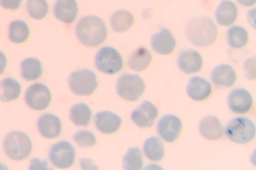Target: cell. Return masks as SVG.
<instances>
[{
	"label": "cell",
	"instance_id": "cell-1",
	"mask_svg": "<svg viewBox=\"0 0 256 170\" xmlns=\"http://www.w3.org/2000/svg\"><path fill=\"white\" fill-rule=\"evenodd\" d=\"M76 36L83 45L94 48L106 41L108 34L106 23L98 16L83 17L76 26Z\"/></svg>",
	"mask_w": 256,
	"mask_h": 170
},
{
	"label": "cell",
	"instance_id": "cell-2",
	"mask_svg": "<svg viewBox=\"0 0 256 170\" xmlns=\"http://www.w3.org/2000/svg\"><path fill=\"white\" fill-rule=\"evenodd\" d=\"M218 27L208 17H196L190 19L186 27V37L194 45L206 47L215 42L218 37Z\"/></svg>",
	"mask_w": 256,
	"mask_h": 170
},
{
	"label": "cell",
	"instance_id": "cell-3",
	"mask_svg": "<svg viewBox=\"0 0 256 170\" xmlns=\"http://www.w3.org/2000/svg\"><path fill=\"white\" fill-rule=\"evenodd\" d=\"M6 155L12 161L20 162L26 159L32 151L30 138L26 133L16 131L8 134L3 142Z\"/></svg>",
	"mask_w": 256,
	"mask_h": 170
},
{
	"label": "cell",
	"instance_id": "cell-4",
	"mask_svg": "<svg viewBox=\"0 0 256 170\" xmlns=\"http://www.w3.org/2000/svg\"><path fill=\"white\" fill-rule=\"evenodd\" d=\"M224 133L234 143H248L256 137V125L246 117H236L228 122Z\"/></svg>",
	"mask_w": 256,
	"mask_h": 170
},
{
	"label": "cell",
	"instance_id": "cell-5",
	"mask_svg": "<svg viewBox=\"0 0 256 170\" xmlns=\"http://www.w3.org/2000/svg\"><path fill=\"white\" fill-rule=\"evenodd\" d=\"M72 93L80 96H90L98 88V78L94 72L82 69L72 72L68 80Z\"/></svg>",
	"mask_w": 256,
	"mask_h": 170
},
{
	"label": "cell",
	"instance_id": "cell-6",
	"mask_svg": "<svg viewBox=\"0 0 256 170\" xmlns=\"http://www.w3.org/2000/svg\"><path fill=\"white\" fill-rule=\"evenodd\" d=\"M146 86L144 80L137 74L124 73L117 81L118 95L128 102H134L142 95Z\"/></svg>",
	"mask_w": 256,
	"mask_h": 170
},
{
	"label": "cell",
	"instance_id": "cell-7",
	"mask_svg": "<svg viewBox=\"0 0 256 170\" xmlns=\"http://www.w3.org/2000/svg\"><path fill=\"white\" fill-rule=\"evenodd\" d=\"M94 64L100 72L112 75L123 67V59L117 49L112 47H102L96 55Z\"/></svg>",
	"mask_w": 256,
	"mask_h": 170
},
{
	"label": "cell",
	"instance_id": "cell-8",
	"mask_svg": "<svg viewBox=\"0 0 256 170\" xmlns=\"http://www.w3.org/2000/svg\"><path fill=\"white\" fill-rule=\"evenodd\" d=\"M76 157V148L68 141L62 140L50 148V162L58 169H68L72 166Z\"/></svg>",
	"mask_w": 256,
	"mask_h": 170
},
{
	"label": "cell",
	"instance_id": "cell-9",
	"mask_svg": "<svg viewBox=\"0 0 256 170\" xmlns=\"http://www.w3.org/2000/svg\"><path fill=\"white\" fill-rule=\"evenodd\" d=\"M25 101L26 105L32 110H46L52 102V93L44 84H32L26 89Z\"/></svg>",
	"mask_w": 256,
	"mask_h": 170
},
{
	"label": "cell",
	"instance_id": "cell-10",
	"mask_svg": "<svg viewBox=\"0 0 256 170\" xmlns=\"http://www.w3.org/2000/svg\"><path fill=\"white\" fill-rule=\"evenodd\" d=\"M182 132V122L174 115H166L159 120L158 133L164 141L172 143Z\"/></svg>",
	"mask_w": 256,
	"mask_h": 170
},
{
	"label": "cell",
	"instance_id": "cell-11",
	"mask_svg": "<svg viewBox=\"0 0 256 170\" xmlns=\"http://www.w3.org/2000/svg\"><path fill=\"white\" fill-rule=\"evenodd\" d=\"M158 116V110L152 102H144L132 111V120L140 128H150Z\"/></svg>",
	"mask_w": 256,
	"mask_h": 170
},
{
	"label": "cell",
	"instance_id": "cell-12",
	"mask_svg": "<svg viewBox=\"0 0 256 170\" xmlns=\"http://www.w3.org/2000/svg\"><path fill=\"white\" fill-rule=\"evenodd\" d=\"M227 104L234 113H248L252 105V95L244 88L234 89L228 95Z\"/></svg>",
	"mask_w": 256,
	"mask_h": 170
},
{
	"label": "cell",
	"instance_id": "cell-13",
	"mask_svg": "<svg viewBox=\"0 0 256 170\" xmlns=\"http://www.w3.org/2000/svg\"><path fill=\"white\" fill-rule=\"evenodd\" d=\"M177 64L180 71L186 74H192L200 72L202 67V57L194 49H184L178 54Z\"/></svg>",
	"mask_w": 256,
	"mask_h": 170
},
{
	"label": "cell",
	"instance_id": "cell-14",
	"mask_svg": "<svg viewBox=\"0 0 256 170\" xmlns=\"http://www.w3.org/2000/svg\"><path fill=\"white\" fill-rule=\"evenodd\" d=\"M38 127L42 136L49 140H53L60 136L62 130L60 117L52 113L42 115L38 118Z\"/></svg>",
	"mask_w": 256,
	"mask_h": 170
},
{
	"label": "cell",
	"instance_id": "cell-15",
	"mask_svg": "<svg viewBox=\"0 0 256 170\" xmlns=\"http://www.w3.org/2000/svg\"><path fill=\"white\" fill-rule=\"evenodd\" d=\"M177 42L172 32L167 28H162L158 33L151 37V47L154 52L160 55L172 53Z\"/></svg>",
	"mask_w": 256,
	"mask_h": 170
},
{
	"label": "cell",
	"instance_id": "cell-16",
	"mask_svg": "<svg viewBox=\"0 0 256 170\" xmlns=\"http://www.w3.org/2000/svg\"><path fill=\"white\" fill-rule=\"evenodd\" d=\"M122 119L112 111H100L94 117V124L100 133L112 134L120 127Z\"/></svg>",
	"mask_w": 256,
	"mask_h": 170
},
{
	"label": "cell",
	"instance_id": "cell-17",
	"mask_svg": "<svg viewBox=\"0 0 256 170\" xmlns=\"http://www.w3.org/2000/svg\"><path fill=\"white\" fill-rule=\"evenodd\" d=\"M210 79L218 87H230L236 81L237 75L234 67L229 64H220L211 72Z\"/></svg>",
	"mask_w": 256,
	"mask_h": 170
},
{
	"label": "cell",
	"instance_id": "cell-18",
	"mask_svg": "<svg viewBox=\"0 0 256 170\" xmlns=\"http://www.w3.org/2000/svg\"><path fill=\"white\" fill-rule=\"evenodd\" d=\"M199 133L208 140H218L222 136V124L215 116H207L200 120Z\"/></svg>",
	"mask_w": 256,
	"mask_h": 170
},
{
	"label": "cell",
	"instance_id": "cell-19",
	"mask_svg": "<svg viewBox=\"0 0 256 170\" xmlns=\"http://www.w3.org/2000/svg\"><path fill=\"white\" fill-rule=\"evenodd\" d=\"M54 14L61 22H74L78 14L77 2L76 0H58L54 5Z\"/></svg>",
	"mask_w": 256,
	"mask_h": 170
},
{
	"label": "cell",
	"instance_id": "cell-20",
	"mask_svg": "<svg viewBox=\"0 0 256 170\" xmlns=\"http://www.w3.org/2000/svg\"><path fill=\"white\" fill-rule=\"evenodd\" d=\"M211 85L207 80L200 77H192L190 79L188 86L186 88V93L189 97L196 101L200 102L207 99L211 94Z\"/></svg>",
	"mask_w": 256,
	"mask_h": 170
},
{
	"label": "cell",
	"instance_id": "cell-21",
	"mask_svg": "<svg viewBox=\"0 0 256 170\" xmlns=\"http://www.w3.org/2000/svg\"><path fill=\"white\" fill-rule=\"evenodd\" d=\"M215 15L220 26H230L237 19V6L230 0H222L216 8Z\"/></svg>",
	"mask_w": 256,
	"mask_h": 170
},
{
	"label": "cell",
	"instance_id": "cell-22",
	"mask_svg": "<svg viewBox=\"0 0 256 170\" xmlns=\"http://www.w3.org/2000/svg\"><path fill=\"white\" fill-rule=\"evenodd\" d=\"M22 93V86L19 81L6 78L0 81V101L4 102H10L18 99Z\"/></svg>",
	"mask_w": 256,
	"mask_h": 170
},
{
	"label": "cell",
	"instance_id": "cell-23",
	"mask_svg": "<svg viewBox=\"0 0 256 170\" xmlns=\"http://www.w3.org/2000/svg\"><path fill=\"white\" fill-rule=\"evenodd\" d=\"M22 77L26 81H34L41 77L42 66L41 61L36 57H28L22 62Z\"/></svg>",
	"mask_w": 256,
	"mask_h": 170
},
{
	"label": "cell",
	"instance_id": "cell-24",
	"mask_svg": "<svg viewBox=\"0 0 256 170\" xmlns=\"http://www.w3.org/2000/svg\"><path fill=\"white\" fill-rule=\"evenodd\" d=\"M151 53L144 47H140L132 52L128 60L129 68L134 72H142L150 64Z\"/></svg>",
	"mask_w": 256,
	"mask_h": 170
},
{
	"label": "cell",
	"instance_id": "cell-25",
	"mask_svg": "<svg viewBox=\"0 0 256 170\" xmlns=\"http://www.w3.org/2000/svg\"><path fill=\"white\" fill-rule=\"evenodd\" d=\"M134 18L130 11L120 10L113 13L110 18V25L113 31L123 33L129 30L134 24Z\"/></svg>",
	"mask_w": 256,
	"mask_h": 170
},
{
	"label": "cell",
	"instance_id": "cell-26",
	"mask_svg": "<svg viewBox=\"0 0 256 170\" xmlns=\"http://www.w3.org/2000/svg\"><path fill=\"white\" fill-rule=\"evenodd\" d=\"M92 111L85 103H77L70 109V120L76 126H88L90 123Z\"/></svg>",
	"mask_w": 256,
	"mask_h": 170
},
{
	"label": "cell",
	"instance_id": "cell-27",
	"mask_svg": "<svg viewBox=\"0 0 256 170\" xmlns=\"http://www.w3.org/2000/svg\"><path fill=\"white\" fill-rule=\"evenodd\" d=\"M226 40L232 49H241L248 42V33L244 27L234 26L226 32Z\"/></svg>",
	"mask_w": 256,
	"mask_h": 170
},
{
	"label": "cell",
	"instance_id": "cell-28",
	"mask_svg": "<svg viewBox=\"0 0 256 170\" xmlns=\"http://www.w3.org/2000/svg\"><path fill=\"white\" fill-rule=\"evenodd\" d=\"M144 151L148 159L153 162L161 161L164 156V147L156 137H151L145 141Z\"/></svg>",
	"mask_w": 256,
	"mask_h": 170
},
{
	"label": "cell",
	"instance_id": "cell-29",
	"mask_svg": "<svg viewBox=\"0 0 256 170\" xmlns=\"http://www.w3.org/2000/svg\"><path fill=\"white\" fill-rule=\"evenodd\" d=\"M8 37L14 43H22L30 37V28L23 20H14L9 25Z\"/></svg>",
	"mask_w": 256,
	"mask_h": 170
},
{
	"label": "cell",
	"instance_id": "cell-30",
	"mask_svg": "<svg viewBox=\"0 0 256 170\" xmlns=\"http://www.w3.org/2000/svg\"><path fill=\"white\" fill-rule=\"evenodd\" d=\"M144 165L142 153L138 148H130L123 158V168L126 170H140Z\"/></svg>",
	"mask_w": 256,
	"mask_h": 170
},
{
	"label": "cell",
	"instance_id": "cell-31",
	"mask_svg": "<svg viewBox=\"0 0 256 170\" xmlns=\"http://www.w3.org/2000/svg\"><path fill=\"white\" fill-rule=\"evenodd\" d=\"M26 10L34 19H42L48 13L49 6L46 0H28Z\"/></svg>",
	"mask_w": 256,
	"mask_h": 170
},
{
	"label": "cell",
	"instance_id": "cell-32",
	"mask_svg": "<svg viewBox=\"0 0 256 170\" xmlns=\"http://www.w3.org/2000/svg\"><path fill=\"white\" fill-rule=\"evenodd\" d=\"M72 140L80 148H91L96 144V138L90 131H79L72 137Z\"/></svg>",
	"mask_w": 256,
	"mask_h": 170
},
{
	"label": "cell",
	"instance_id": "cell-33",
	"mask_svg": "<svg viewBox=\"0 0 256 170\" xmlns=\"http://www.w3.org/2000/svg\"><path fill=\"white\" fill-rule=\"evenodd\" d=\"M244 70L246 79L249 80H256V57H251L245 61Z\"/></svg>",
	"mask_w": 256,
	"mask_h": 170
},
{
	"label": "cell",
	"instance_id": "cell-34",
	"mask_svg": "<svg viewBox=\"0 0 256 170\" xmlns=\"http://www.w3.org/2000/svg\"><path fill=\"white\" fill-rule=\"evenodd\" d=\"M22 0H0V5L6 10L14 11L20 7Z\"/></svg>",
	"mask_w": 256,
	"mask_h": 170
},
{
	"label": "cell",
	"instance_id": "cell-35",
	"mask_svg": "<svg viewBox=\"0 0 256 170\" xmlns=\"http://www.w3.org/2000/svg\"><path fill=\"white\" fill-rule=\"evenodd\" d=\"M30 170H49V167L46 162H41L39 159H33L31 161Z\"/></svg>",
	"mask_w": 256,
	"mask_h": 170
},
{
	"label": "cell",
	"instance_id": "cell-36",
	"mask_svg": "<svg viewBox=\"0 0 256 170\" xmlns=\"http://www.w3.org/2000/svg\"><path fill=\"white\" fill-rule=\"evenodd\" d=\"M6 65H8L6 57L4 52L0 50V75H2L4 73L6 68Z\"/></svg>",
	"mask_w": 256,
	"mask_h": 170
},
{
	"label": "cell",
	"instance_id": "cell-37",
	"mask_svg": "<svg viewBox=\"0 0 256 170\" xmlns=\"http://www.w3.org/2000/svg\"><path fill=\"white\" fill-rule=\"evenodd\" d=\"M238 3L243 5V6H252L254 4H256V0H237Z\"/></svg>",
	"mask_w": 256,
	"mask_h": 170
},
{
	"label": "cell",
	"instance_id": "cell-38",
	"mask_svg": "<svg viewBox=\"0 0 256 170\" xmlns=\"http://www.w3.org/2000/svg\"><path fill=\"white\" fill-rule=\"evenodd\" d=\"M0 170H8V167H6L2 163H0Z\"/></svg>",
	"mask_w": 256,
	"mask_h": 170
}]
</instances>
